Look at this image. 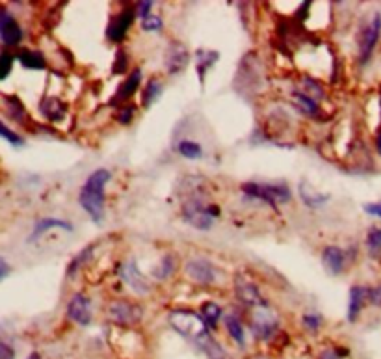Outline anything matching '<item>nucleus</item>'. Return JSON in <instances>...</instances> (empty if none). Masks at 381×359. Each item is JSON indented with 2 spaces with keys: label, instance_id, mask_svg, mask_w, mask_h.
<instances>
[{
  "label": "nucleus",
  "instance_id": "nucleus-42",
  "mask_svg": "<svg viewBox=\"0 0 381 359\" xmlns=\"http://www.w3.org/2000/svg\"><path fill=\"white\" fill-rule=\"evenodd\" d=\"M318 359H342L335 350H324V352L320 353Z\"/></svg>",
  "mask_w": 381,
  "mask_h": 359
},
{
  "label": "nucleus",
  "instance_id": "nucleus-24",
  "mask_svg": "<svg viewBox=\"0 0 381 359\" xmlns=\"http://www.w3.org/2000/svg\"><path fill=\"white\" fill-rule=\"evenodd\" d=\"M177 153L188 160H200L203 157V147L197 142H192V140H181L177 145Z\"/></svg>",
  "mask_w": 381,
  "mask_h": 359
},
{
  "label": "nucleus",
  "instance_id": "nucleus-16",
  "mask_svg": "<svg viewBox=\"0 0 381 359\" xmlns=\"http://www.w3.org/2000/svg\"><path fill=\"white\" fill-rule=\"evenodd\" d=\"M52 229H63V231H73V225L69 222H65V220H58V218H43V220H40V222L34 225V231H32V234L29 237V242H34V240H38L41 237V234L49 233V231H52Z\"/></svg>",
  "mask_w": 381,
  "mask_h": 359
},
{
  "label": "nucleus",
  "instance_id": "nucleus-10",
  "mask_svg": "<svg viewBox=\"0 0 381 359\" xmlns=\"http://www.w3.org/2000/svg\"><path fill=\"white\" fill-rule=\"evenodd\" d=\"M67 317L80 326L91 324V303L84 294H73L67 303Z\"/></svg>",
  "mask_w": 381,
  "mask_h": 359
},
{
  "label": "nucleus",
  "instance_id": "nucleus-21",
  "mask_svg": "<svg viewBox=\"0 0 381 359\" xmlns=\"http://www.w3.org/2000/svg\"><path fill=\"white\" fill-rule=\"evenodd\" d=\"M17 60L21 62V65H23L24 69H35V71L47 69V58L43 56L40 51L23 49V51L17 54Z\"/></svg>",
  "mask_w": 381,
  "mask_h": 359
},
{
  "label": "nucleus",
  "instance_id": "nucleus-1",
  "mask_svg": "<svg viewBox=\"0 0 381 359\" xmlns=\"http://www.w3.org/2000/svg\"><path fill=\"white\" fill-rule=\"evenodd\" d=\"M110 177H112L110 170L99 168L86 179V183L80 189V207L95 223H101L104 220V190L110 183Z\"/></svg>",
  "mask_w": 381,
  "mask_h": 359
},
{
  "label": "nucleus",
  "instance_id": "nucleus-8",
  "mask_svg": "<svg viewBox=\"0 0 381 359\" xmlns=\"http://www.w3.org/2000/svg\"><path fill=\"white\" fill-rule=\"evenodd\" d=\"M186 276L200 285H214L218 278L216 266L206 259H192L186 262Z\"/></svg>",
  "mask_w": 381,
  "mask_h": 359
},
{
  "label": "nucleus",
  "instance_id": "nucleus-5",
  "mask_svg": "<svg viewBox=\"0 0 381 359\" xmlns=\"http://www.w3.org/2000/svg\"><path fill=\"white\" fill-rule=\"evenodd\" d=\"M110 320L117 326H136L143 317L140 305L129 302V300H115L108 308Z\"/></svg>",
  "mask_w": 381,
  "mask_h": 359
},
{
  "label": "nucleus",
  "instance_id": "nucleus-27",
  "mask_svg": "<svg viewBox=\"0 0 381 359\" xmlns=\"http://www.w3.org/2000/svg\"><path fill=\"white\" fill-rule=\"evenodd\" d=\"M294 99H296L298 104L302 106L303 112H307L309 115H318L320 109H318V103H316V99H313L305 92H296L294 93Z\"/></svg>",
  "mask_w": 381,
  "mask_h": 359
},
{
  "label": "nucleus",
  "instance_id": "nucleus-26",
  "mask_svg": "<svg viewBox=\"0 0 381 359\" xmlns=\"http://www.w3.org/2000/svg\"><path fill=\"white\" fill-rule=\"evenodd\" d=\"M300 196H302L303 203L307 207H320L324 205V203H327L330 201V198L325 194H318V192H314L313 189H311V192H307V186H305V183L300 184Z\"/></svg>",
  "mask_w": 381,
  "mask_h": 359
},
{
  "label": "nucleus",
  "instance_id": "nucleus-35",
  "mask_svg": "<svg viewBox=\"0 0 381 359\" xmlns=\"http://www.w3.org/2000/svg\"><path fill=\"white\" fill-rule=\"evenodd\" d=\"M134 104H125L123 109H120V112H117V121L120 123H123V125H129L132 121V118H134Z\"/></svg>",
  "mask_w": 381,
  "mask_h": 359
},
{
  "label": "nucleus",
  "instance_id": "nucleus-3",
  "mask_svg": "<svg viewBox=\"0 0 381 359\" xmlns=\"http://www.w3.org/2000/svg\"><path fill=\"white\" fill-rule=\"evenodd\" d=\"M171 328L181 333L186 339H192L195 342H201L205 337H209V326L203 320V317L188 309H177L170 314Z\"/></svg>",
  "mask_w": 381,
  "mask_h": 359
},
{
  "label": "nucleus",
  "instance_id": "nucleus-45",
  "mask_svg": "<svg viewBox=\"0 0 381 359\" xmlns=\"http://www.w3.org/2000/svg\"><path fill=\"white\" fill-rule=\"evenodd\" d=\"M255 359H266V358H255Z\"/></svg>",
  "mask_w": 381,
  "mask_h": 359
},
{
  "label": "nucleus",
  "instance_id": "nucleus-20",
  "mask_svg": "<svg viewBox=\"0 0 381 359\" xmlns=\"http://www.w3.org/2000/svg\"><path fill=\"white\" fill-rule=\"evenodd\" d=\"M236 292L242 302H245L248 305H253V308H266V302L262 300V296L257 291V287L253 283H242L238 281L236 285Z\"/></svg>",
  "mask_w": 381,
  "mask_h": 359
},
{
  "label": "nucleus",
  "instance_id": "nucleus-13",
  "mask_svg": "<svg viewBox=\"0 0 381 359\" xmlns=\"http://www.w3.org/2000/svg\"><path fill=\"white\" fill-rule=\"evenodd\" d=\"M140 84H142V69H134L129 77L125 79V82L117 88V92H115V95L112 97V101L110 103L112 104H120V103H125V101H129V99L136 93V90L140 88Z\"/></svg>",
  "mask_w": 381,
  "mask_h": 359
},
{
  "label": "nucleus",
  "instance_id": "nucleus-40",
  "mask_svg": "<svg viewBox=\"0 0 381 359\" xmlns=\"http://www.w3.org/2000/svg\"><path fill=\"white\" fill-rule=\"evenodd\" d=\"M0 359H15V352H13V348L2 341H0Z\"/></svg>",
  "mask_w": 381,
  "mask_h": 359
},
{
  "label": "nucleus",
  "instance_id": "nucleus-32",
  "mask_svg": "<svg viewBox=\"0 0 381 359\" xmlns=\"http://www.w3.org/2000/svg\"><path fill=\"white\" fill-rule=\"evenodd\" d=\"M322 317L316 313H305L303 314V326H305V330L307 331H318L320 326H322Z\"/></svg>",
  "mask_w": 381,
  "mask_h": 359
},
{
  "label": "nucleus",
  "instance_id": "nucleus-4",
  "mask_svg": "<svg viewBox=\"0 0 381 359\" xmlns=\"http://www.w3.org/2000/svg\"><path fill=\"white\" fill-rule=\"evenodd\" d=\"M242 192L248 198L259 200L277 211V203H289L292 198L291 189L286 184H261V183H244Z\"/></svg>",
  "mask_w": 381,
  "mask_h": 359
},
{
  "label": "nucleus",
  "instance_id": "nucleus-41",
  "mask_svg": "<svg viewBox=\"0 0 381 359\" xmlns=\"http://www.w3.org/2000/svg\"><path fill=\"white\" fill-rule=\"evenodd\" d=\"M10 270H12V268H10V264L6 262V259H2V257H0V281L4 280V278H8Z\"/></svg>",
  "mask_w": 381,
  "mask_h": 359
},
{
  "label": "nucleus",
  "instance_id": "nucleus-9",
  "mask_svg": "<svg viewBox=\"0 0 381 359\" xmlns=\"http://www.w3.org/2000/svg\"><path fill=\"white\" fill-rule=\"evenodd\" d=\"M0 40L8 47H17L23 40V29L19 26L17 19L0 6Z\"/></svg>",
  "mask_w": 381,
  "mask_h": 359
},
{
  "label": "nucleus",
  "instance_id": "nucleus-23",
  "mask_svg": "<svg viewBox=\"0 0 381 359\" xmlns=\"http://www.w3.org/2000/svg\"><path fill=\"white\" fill-rule=\"evenodd\" d=\"M201 317H203V320H205L209 328H216L218 322L223 317L222 308L216 302H205L201 305Z\"/></svg>",
  "mask_w": 381,
  "mask_h": 359
},
{
  "label": "nucleus",
  "instance_id": "nucleus-44",
  "mask_svg": "<svg viewBox=\"0 0 381 359\" xmlns=\"http://www.w3.org/2000/svg\"><path fill=\"white\" fill-rule=\"evenodd\" d=\"M29 359H41V356H40V353H30V356H29Z\"/></svg>",
  "mask_w": 381,
  "mask_h": 359
},
{
  "label": "nucleus",
  "instance_id": "nucleus-39",
  "mask_svg": "<svg viewBox=\"0 0 381 359\" xmlns=\"http://www.w3.org/2000/svg\"><path fill=\"white\" fill-rule=\"evenodd\" d=\"M363 209L366 214H370V216L381 218V201H375V203H366Z\"/></svg>",
  "mask_w": 381,
  "mask_h": 359
},
{
  "label": "nucleus",
  "instance_id": "nucleus-43",
  "mask_svg": "<svg viewBox=\"0 0 381 359\" xmlns=\"http://www.w3.org/2000/svg\"><path fill=\"white\" fill-rule=\"evenodd\" d=\"M375 149H378V153L381 154V131L378 132V136H375Z\"/></svg>",
  "mask_w": 381,
  "mask_h": 359
},
{
  "label": "nucleus",
  "instance_id": "nucleus-12",
  "mask_svg": "<svg viewBox=\"0 0 381 359\" xmlns=\"http://www.w3.org/2000/svg\"><path fill=\"white\" fill-rule=\"evenodd\" d=\"M121 278L125 281L127 285H131L132 291H136L138 294H147L149 292V283L145 281V278L142 276V272L138 270L136 261H129L121 266Z\"/></svg>",
  "mask_w": 381,
  "mask_h": 359
},
{
  "label": "nucleus",
  "instance_id": "nucleus-30",
  "mask_svg": "<svg viewBox=\"0 0 381 359\" xmlns=\"http://www.w3.org/2000/svg\"><path fill=\"white\" fill-rule=\"evenodd\" d=\"M0 138H2V140H6L8 143L15 145V147H19V145H23L24 143L23 138L19 136L17 132H13L12 129H10L6 123H2V121H0Z\"/></svg>",
  "mask_w": 381,
  "mask_h": 359
},
{
  "label": "nucleus",
  "instance_id": "nucleus-25",
  "mask_svg": "<svg viewBox=\"0 0 381 359\" xmlns=\"http://www.w3.org/2000/svg\"><path fill=\"white\" fill-rule=\"evenodd\" d=\"M162 92H164V86L160 84L156 79H151L147 82V86H145V90H143V97H142V104L145 106V109H149L151 104L156 101V99L162 95Z\"/></svg>",
  "mask_w": 381,
  "mask_h": 359
},
{
  "label": "nucleus",
  "instance_id": "nucleus-14",
  "mask_svg": "<svg viewBox=\"0 0 381 359\" xmlns=\"http://www.w3.org/2000/svg\"><path fill=\"white\" fill-rule=\"evenodd\" d=\"M364 303H368V287L353 285L350 289V302H348V320L355 322L363 311Z\"/></svg>",
  "mask_w": 381,
  "mask_h": 359
},
{
  "label": "nucleus",
  "instance_id": "nucleus-2",
  "mask_svg": "<svg viewBox=\"0 0 381 359\" xmlns=\"http://www.w3.org/2000/svg\"><path fill=\"white\" fill-rule=\"evenodd\" d=\"M218 216H220V207L212 205V203L205 205V201L201 200L200 196L188 198L182 205V218L186 220V223L200 231L211 229Z\"/></svg>",
  "mask_w": 381,
  "mask_h": 359
},
{
  "label": "nucleus",
  "instance_id": "nucleus-29",
  "mask_svg": "<svg viewBox=\"0 0 381 359\" xmlns=\"http://www.w3.org/2000/svg\"><path fill=\"white\" fill-rule=\"evenodd\" d=\"M175 257L164 255L162 257V261H160V266L154 270V276L160 278V280H165V278H170V276L175 272Z\"/></svg>",
  "mask_w": 381,
  "mask_h": 359
},
{
  "label": "nucleus",
  "instance_id": "nucleus-34",
  "mask_svg": "<svg viewBox=\"0 0 381 359\" xmlns=\"http://www.w3.org/2000/svg\"><path fill=\"white\" fill-rule=\"evenodd\" d=\"M127 65H129V56H127V52L123 49L117 51V56H115V65L112 69V73L114 74H121L127 71Z\"/></svg>",
  "mask_w": 381,
  "mask_h": 359
},
{
  "label": "nucleus",
  "instance_id": "nucleus-31",
  "mask_svg": "<svg viewBox=\"0 0 381 359\" xmlns=\"http://www.w3.org/2000/svg\"><path fill=\"white\" fill-rule=\"evenodd\" d=\"M13 60H15V58H13L10 52H0V82L6 80L8 77H10V73H12Z\"/></svg>",
  "mask_w": 381,
  "mask_h": 359
},
{
  "label": "nucleus",
  "instance_id": "nucleus-19",
  "mask_svg": "<svg viewBox=\"0 0 381 359\" xmlns=\"http://www.w3.org/2000/svg\"><path fill=\"white\" fill-rule=\"evenodd\" d=\"M218 58H220V54H218L216 51H211V49H200V51H195V62H197L195 63V67H197V74H200L201 84L205 82L206 71L218 62Z\"/></svg>",
  "mask_w": 381,
  "mask_h": 359
},
{
  "label": "nucleus",
  "instance_id": "nucleus-11",
  "mask_svg": "<svg viewBox=\"0 0 381 359\" xmlns=\"http://www.w3.org/2000/svg\"><path fill=\"white\" fill-rule=\"evenodd\" d=\"M190 63V52L182 43L179 41H173L165 52V69L170 74L181 73L182 69H186V65Z\"/></svg>",
  "mask_w": 381,
  "mask_h": 359
},
{
  "label": "nucleus",
  "instance_id": "nucleus-15",
  "mask_svg": "<svg viewBox=\"0 0 381 359\" xmlns=\"http://www.w3.org/2000/svg\"><path fill=\"white\" fill-rule=\"evenodd\" d=\"M322 261H324V266L330 270L333 276L342 274L344 270V262H346V253L337 248V246H327L322 251Z\"/></svg>",
  "mask_w": 381,
  "mask_h": 359
},
{
  "label": "nucleus",
  "instance_id": "nucleus-33",
  "mask_svg": "<svg viewBox=\"0 0 381 359\" xmlns=\"http://www.w3.org/2000/svg\"><path fill=\"white\" fill-rule=\"evenodd\" d=\"M6 103L12 104V106H10V112H12V115L15 118V120L23 121L24 118H26V112H24L23 103H21L17 97H6Z\"/></svg>",
  "mask_w": 381,
  "mask_h": 359
},
{
  "label": "nucleus",
  "instance_id": "nucleus-17",
  "mask_svg": "<svg viewBox=\"0 0 381 359\" xmlns=\"http://www.w3.org/2000/svg\"><path fill=\"white\" fill-rule=\"evenodd\" d=\"M266 308L259 309V311L255 313V320H253V330H255L257 335L262 337V339H268V337L272 335L273 331L277 330V320L264 314L266 313Z\"/></svg>",
  "mask_w": 381,
  "mask_h": 359
},
{
  "label": "nucleus",
  "instance_id": "nucleus-6",
  "mask_svg": "<svg viewBox=\"0 0 381 359\" xmlns=\"http://www.w3.org/2000/svg\"><path fill=\"white\" fill-rule=\"evenodd\" d=\"M381 35V15L375 13L374 17L370 19V23L361 30L359 34V60L361 63L368 62V58L372 56L378 41Z\"/></svg>",
  "mask_w": 381,
  "mask_h": 359
},
{
  "label": "nucleus",
  "instance_id": "nucleus-28",
  "mask_svg": "<svg viewBox=\"0 0 381 359\" xmlns=\"http://www.w3.org/2000/svg\"><path fill=\"white\" fill-rule=\"evenodd\" d=\"M366 246H368L370 255L378 259L381 255V229L372 228L366 234Z\"/></svg>",
  "mask_w": 381,
  "mask_h": 359
},
{
  "label": "nucleus",
  "instance_id": "nucleus-22",
  "mask_svg": "<svg viewBox=\"0 0 381 359\" xmlns=\"http://www.w3.org/2000/svg\"><path fill=\"white\" fill-rule=\"evenodd\" d=\"M223 322H225V328H227L229 335L233 337V341H236L240 346H244L245 344V333H244V326L238 320V317H234V314H227V317H223Z\"/></svg>",
  "mask_w": 381,
  "mask_h": 359
},
{
  "label": "nucleus",
  "instance_id": "nucleus-38",
  "mask_svg": "<svg viewBox=\"0 0 381 359\" xmlns=\"http://www.w3.org/2000/svg\"><path fill=\"white\" fill-rule=\"evenodd\" d=\"M153 4L154 2H151V0H149V2H138V8H136V12H138V15H140V19H147L149 15H151V10H153Z\"/></svg>",
  "mask_w": 381,
  "mask_h": 359
},
{
  "label": "nucleus",
  "instance_id": "nucleus-7",
  "mask_svg": "<svg viewBox=\"0 0 381 359\" xmlns=\"http://www.w3.org/2000/svg\"><path fill=\"white\" fill-rule=\"evenodd\" d=\"M134 17H136V10L134 8H123L117 15L112 17L108 29H106V38L114 43H121L125 40L129 30L134 24Z\"/></svg>",
  "mask_w": 381,
  "mask_h": 359
},
{
  "label": "nucleus",
  "instance_id": "nucleus-37",
  "mask_svg": "<svg viewBox=\"0 0 381 359\" xmlns=\"http://www.w3.org/2000/svg\"><path fill=\"white\" fill-rule=\"evenodd\" d=\"M368 303L374 308H381V285L368 287Z\"/></svg>",
  "mask_w": 381,
  "mask_h": 359
},
{
  "label": "nucleus",
  "instance_id": "nucleus-18",
  "mask_svg": "<svg viewBox=\"0 0 381 359\" xmlns=\"http://www.w3.org/2000/svg\"><path fill=\"white\" fill-rule=\"evenodd\" d=\"M40 110H41V114L45 115L47 120L54 121V123L60 120H63V115H65V104H63L58 97L41 99Z\"/></svg>",
  "mask_w": 381,
  "mask_h": 359
},
{
  "label": "nucleus",
  "instance_id": "nucleus-36",
  "mask_svg": "<svg viewBox=\"0 0 381 359\" xmlns=\"http://www.w3.org/2000/svg\"><path fill=\"white\" fill-rule=\"evenodd\" d=\"M164 23H162V19L154 17V15H149L147 19H143L142 21V29L147 30V32H156V30H162Z\"/></svg>",
  "mask_w": 381,
  "mask_h": 359
}]
</instances>
